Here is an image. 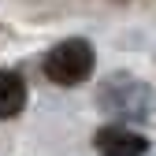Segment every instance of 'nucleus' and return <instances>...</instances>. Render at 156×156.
Here are the masks:
<instances>
[{
    "instance_id": "f257e3e1",
    "label": "nucleus",
    "mask_w": 156,
    "mask_h": 156,
    "mask_svg": "<svg viewBox=\"0 0 156 156\" xmlns=\"http://www.w3.org/2000/svg\"><path fill=\"white\" fill-rule=\"evenodd\" d=\"M93 63H97L93 45L82 41V37H67L45 56V74L56 86H78L93 74Z\"/></svg>"
},
{
    "instance_id": "f03ea898",
    "label": "nucleus",
    "mask_w": 156,
    "mask_h": 156,
    "mask_svg": "<svg viewBox=\"0 0 156 156\" xmlns=\"http://www.w3.org/2000/svg\"><path fill=\"white\" fill-rule=\"evenodd\" d=\"M93 145H97L101 156H141V152L149 149V141L141 138V134L123 130V126H104V130H97Z\"/></svg>"
},
{
    "instance_id": "7ed1b4c3",
    "label": "nucleus",
    "mask_w": 156,
    "mask_h": 156,
    "mask_svg": "<svg viewBox=\"0 0 156 156\" xmlns=\"http://www.w3.org/2000/svg\"><path fill=\"white\" fill-rule=\"evenodd\" d=\"M26 108V82L15 71H0V119H15Z\"/></svg>"
}]
</instances>
